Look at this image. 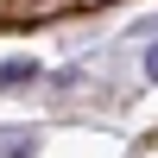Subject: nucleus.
Returning a JSON list of instances; mask_svg holds the SVG:
<instances>
[{"label": "nucleus", "instance_id": "f257e3e1", "mask_svg": "<svg viewBox=\"0 0 158 158\" xmlns=\"http://www.w3.org/2000/svg\"><path fill=\"white\" fill-rule=\"evenodd\" d=\"M32 152H38L32 127H0V158H32Z\"/></svg>", "mask_w": 158, "mask_h": 158}, {"label": "nucleus", "instance_id": "f03ea898", "mask_svg": "<svg viewBox=\"0 0 158 158\" xmlns=\"http://www.w3.org/2000/svg\"><path fill=\"white\" fill-rule=\"evenodd\" d=\"M25 82H38V63L32 57H6L0 63V89H25Z\"/></svg>", "mask_w": 158, "mask_h": 158}, {"label": "nucleus", "instance_id": "7ed1b4c3", "mask_svg": "<svg viewBox=\"0 0 158 158\" xmlns=\"http://www.w3.org/2000/svg\"><path fill=\"white\" fill-rule=\"evenodd\" d=\"M146 76H152V82H158V44L146 51Z\"/></svg>", "mask_w": 158, "mask_h": 158}, {"label": "nucleus", "instance_id": "20e7f679", "mask_svg": "<svg viewBox=\"0 0 158 158\" xmlns=\"http://www.w3.org/2000/svg\"><path fill=\"white\" fill-rule=\"evenodd\" d=\"M89 6H95V0H89Z\"/></svg>", "mask_w": 158, "mask_h": 158}]
</instances>
